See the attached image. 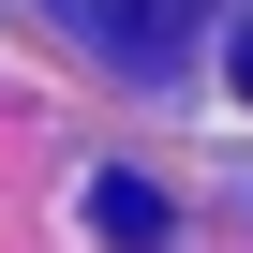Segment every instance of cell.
Here are the masks:
<instances>
[{"instance_id": "1", "label": "cell", "mask_w": 253, "mask_h": 253, "mask_svg": "<svg viewBox=\"0 0 253 253\" xmlns=\"http://www.w3.org/2000/svg\"><path fill=\"white\" fill-rule=\"evenodd\" d=\"M194 15H209V0H104V45H119V60H179Z\"/></svg>"}, {"instance_id": "2", "label": "cell", "mask_w": 253, "mask_h": 253, "mask_svg": "<svg viewBox=\"0 0 253 253\" xmlns=\"http://www.w3.org/2000/svg\"><path fill=\"white\" fill-rule=\"evenodd\" d=\"M89 238L149 253V238H179V223H164V194H149V179H89Z\"/></svg>"}, {"instance_id": "3", "label": "cell", "mask_w": 253, "mask_h": 253, "mask_svg": "<svg viewBox=\"0 0 253 253\" xmlns=\"http://www.w3.org/2000/svg\"><path fill=\"white\" fill-rule=\"evenodd\" d=\"M238 104H253V15H238Z\"/></svg>"}]
</instances>
